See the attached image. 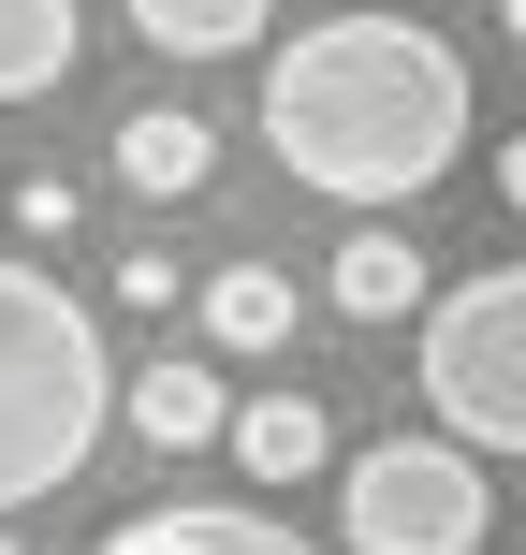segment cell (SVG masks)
<instances>
[{
	"label": "cell",
	"instance_id": "10",
	"mask_svg": "<svg viewBox=\"0 0 526 555\" xmlns=\"http://www.w3.org/2000/svg\"><path fill=\"white\" fill-rule=\"evenodd\" d=\"M117 15H132V44H162V59H249L278 0H117Z\"/></svg>",
	"mask_w": 526,
	"mask_h": 555
},
{
	"label": "cell",
	"instance_id": "4",
	"mask_svg": "<svg viewBox=\"0 0 526 555\" xmlns=\"http://www.w3.org/2000/svg\"><path fill=\"white\" fill-rule=\"evenodd\" d=\"M424 410L469 453H526V263L424 307Z\"/></svg>",
	"mask_w": 526,
	"mask_h": 555
},
{
	"label": "cell",
	"instance_id": "9",
	"mask_svg": "<svg viewBox=\"0 0 526 555\" xmlns=\"http://www.w3.org/2000/svg\"><path fill=\"white\" fill-rule=\"evenodd\" d=\"M234 468H249V482H307V468H336L322 395H234Z\"/></svg>",
	"mask_w": 526,
	"mask_h": 555
},
{
	"label": "cell",
	"instance_id": "11",
	"mask_svg": "<svg viewBox=\"0 0 526 555\" xmlns=\"http://www.w3.org/2000/svg\"><path fill=\"white\" fill-rule=\"evenodd\" d=\"M205 293V351H278L293 336V278L278 263H220V278H191Z\"/></svg>",
	"mask_w": 526,
	"mask_h": 555
},
{
	"label": "cell",
	"instance_id": "14",
	"mask_svg": "<svg viewBox=\"0 0 526 555\" xmlns=\"http://www.w3.org/2000/svg\"><path fill=\"white\" fill-rule=\"evenodd\" d=\"M498 29H512V44H526V0H498Z\"/></svg>",
	"mask_w": 526,
	"mask_h": 555
},
{
	"label": "cell",
	"instance_id": "2",
	"mask_svg": "<svg viewBox=\"0 0 526 555\" xmlns=\"http://www.w3.org/2000/svg\"><path fill=\"white\" fill-rule=\"evenodd\" d=\"M117 424V351L44 263H0V512L59 498Z\"/></svg>",
	"mask_w": 526,
	"mask_h": 555
},
{
	"label": "cell",
	"instance_id": "5",
	"mask_svg": "<svg viewBox=\"0 0 526 555\" xmlns=\"http://www.w3.org/2000/svg\"><path fill=\"white\" fill-rule=\"evenodd\" d=\"M117 410H132L146 453H205V439H234V380H220L205 351H162L146 380H117Z\"/></svg>",
	"mask_w": 526,
	"mask_h": 555
},
{
	"label": "cell",
	"instance_id": "8",
	"mask_svg": "<svg viewBox=\"0 0 526 555\" xmlns=\"http://www.w3.org/2000/svg\"><path fill=\"white\" fill-rule=\"evenodd\" d=\"M117 176H132L146 205H191L205 176H220V132L176 117V103H146V117H117Z\"/></svg>",
	"mask_w": 526,
	"mask_h": 555
},
{
	"label": "cell",
	"instance_id": "7",
	"mask_svg": "<svg viewBox=\"0 0 526 555\" xmlns=\"http://www.w3.org/2000/svg\"><path fill=\"white\" fill-rule=\"evenodd\" d=\"M322 307H336V322H410V307H424V249L395 220H365L351 249L322 263Z\"/></svg>",
	"mask_w": 526,
	"mask_h": 555
},
{
	"label": "cell",
	"instance_id": "12",
	"mask_svg": "<svg viewBox=\"0 0 526 555\" xmlns=\"http://www.w3.org/2000/svg\"><path fill=\"white\" fill-rule=\"evenodd\" d=\"M74 0H0V103H44L59 74H74Z\"/></svg>",
	"mask_w": 526,
	"mask_h": 555
},
{
	"label": "cell",
	"instance_id": "13",
	"mask_svg": "<svg viewBox=\"0 0 526 555\" xmlns=\"http://www.w3.org/2000/svg\"><path fill=\"white\" fill-rule=\"evenodd\" d=\"M498 191H512V220H526V132H512V146H498Z\"/></svg>",
	"mask_w": 526,
	"mask_h": 555
},
{
	"label": "cell",
	"instance_id": "1",
	"mask_svg": "<svg viewBox=\"0 0 526 555\" xmlns=\"http://www.w3.org/2000/svg\"><path fill=\"white\" fill-rule=\"evenodd\" d=\"M469 117H483L469 59L424 15H322V29H293L278 74H264V146L293 162V191L351 205V220L424 205L469 162Z\"/></svg>",
	"mask_w": 526,
	"mask_h": 555
},
{
	"label": "cell",
	"instance_id": "3",
	"mask_svg": "<svg viewBox=\"0 0 526 555\" xmlns=\"http://www.w3.org/2000/svg\"><path fill=\"white\" fill-rule=\"evenodd\" d=\"M483 453L469 439H365L336 453V541L351 555H483Z\"/></svg>",
	"mask_w": 526,
	"mask_h": 555
},
{
	"label": "cell",
	"instance_id": "6",
	"mask_svg": "<svg viewBox=\"0 0 526 555\" xmlns=\"http://www.w3.org/2000/svg\"><path fill=\"white\" fill-rule=\"evenodd\" d=\"M88 555H322V541H293L278 512H191V498H176V512H132V527H103Z\"/></svg>",
	"mask_w": 526,
	"mask_h": 555
},
{
	"label": "cell",
	"instance_id": "15",
	"mask_svg": "<svg viewBox=\"0 0 526 555\" xmlns=\"http://www.w3.org/2000/svg\"><path fill=\"white\" fill-rule=\"evenodd\" d=\"M0 555H29V541H15V527H0Z\"/></svg>",
	"mask_w": 526,
	"mask_h": 555
}]
</instances>
